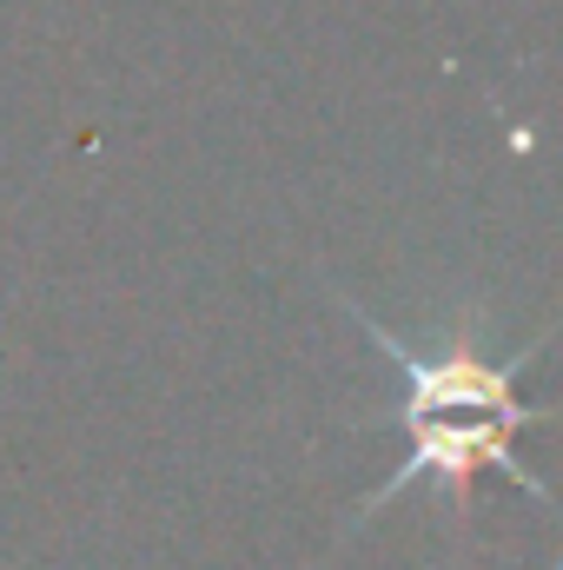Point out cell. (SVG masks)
I'll return each mask as SVG.
<instances>
[{
	"label": "cell",
	"mask_w": 563,
	"mask_h": 570,
	"mask_svg": "<svg viewBox=\"0 0 563 570\" xmlns=\"http://www.w3.org/2000/svg\"><path fill=\"white\" fill-rule=\"evenodd\" d=\"M365 318V312H358ZM365 332L378 338V352L405 372V405L392 412V425H412V419H497V425L524 431L537 425L544 412L517 399V372L537 358V345L511 365H491L477 358L471 345H451V352H412L398 332H385L378 318H365Z\"/></svg>",
	"instance_id": "obj_1"
},
{
	"label": "cell",
	"mask_w": 563,
	"mask_h": 570,
	"mask_svg": "<svg viewBox=\"0 0 563 570\" xmlns=\"http://www.w3.org/2000/svg\"><path fill=\"white\" fill-rule=\"evenodd\" d=\"M405 438H412V451H405V464L378 484V498H372V504L398 498V491H405V484H418V478H437L444 491L471 498V484H477L484 471L517 478L531 498H544V484H537V478L517 464V451H511V438H517V431L497 425V419H412Z\"/></svg>",
	"instance_id": "obj_2"
}]
</instances>
